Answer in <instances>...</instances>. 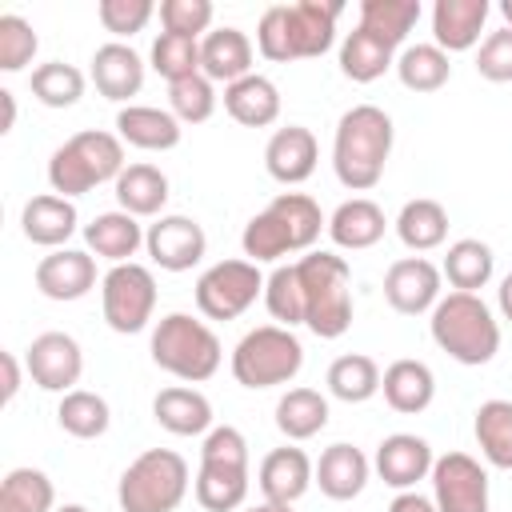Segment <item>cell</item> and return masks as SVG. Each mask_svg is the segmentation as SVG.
<instances>
[{
  "mask_svg": "<svg viewBox=\"0 0 512 512\" xmlns=\"http://www.w3.org/2000/svg\"><path fill=\"white\" fill-rule=\"evenodd\" d=\"M248 512H292V504H272V500H264V504H256V508H248Z\"/></svg>",
  "mask_w": 512,
  "mask_h": 512,
  "instance_id": "56",
  "label": "cell"
},
{
  "mask_svg": "<svg viewBox=\"0 0 512 512\" xmlns=\"http://www.w3.org/2000/svg\"><path fill=\"white\" fill-rule=\"evenodd\" d=\"M116 200L128 216H156L168 204V176L156 164H128L116 176Z\"/></svg>",
  "mask_w": 512,
  "mask_h": 512,
  "instance_id": "30",
  "label": "cell"
},
{
  "mask_svg": "<svg viewBox=\"0 0 512 512\" xmlns=\"http://www.w3.org/2000/svg\"><path fill=\"white\" fill-rule=\"evenodd\" d=\"M56 512H88L84 504H64V508H56Z\"/></svg>",
  "mask_w": 512,
  "mask_h": 512,
  "instance_id": "58",
  "label": "cell"
},
{
  "mask_svg": "<svg viewBox=\"0 0 512 512\" xmlns=\"http://www.w3.org/2000/svg\"><path fill=\"white\" fill-rule=\"evenodd\" d=\"M380 388H384V400L392 412H404V416H416L432 404L436 396V376L424 360H392L380 376Z\"/></svg>",
  "mask_w": 512,
  "mask_h": 512,
  "instance_id": "24",
  "label": "cell"
},
{
  "mask_svg": "<svg viewBox=\"0 0 512 512\" xmlns=\"http://www.w3.org/2000/svg\"><path fill=\"white\" fill-rule=\"evenodd\" d=\"M124 168H128V164H124V144H120V136L88 128V132L68 136V140L52 152V160H48V184H52L56 196L72 200V196H84L88 188H96V184H104V180H116Z\"/></svg>",
  "mask_w": 512,
  "mask_h": 512,
  "instance_id": "5",
  "label": "cell"
},
{
  "mask_svg": "<svg viewBox=\"0 0 512 512\" xmlns=\"http://www.w3.org/2000/svg\"><path fill=\"white\" fill-rule=\"evenodd\" d=\"M188 496V460L172 448L140 452L116 488L124 512H176Z\"/></svg>",
  "mask_w": 512,
  "mask_h": 512,
  "instance_id": "7",
  "label": "cell"
},
{
  "mask_svg": "<svg viewBox=\"0 0 512 512\" xmlns=\"http://www.w3.org/2000/svg\"><path fill=\"white\" fill-rule=\"evenodd\" d=\"M152 416H156V424L168 428L172 436H200V432H212V404H208V396L196 392V388H184V384H172V388L156 392Z\"/></svg>",
  "mask_w": 512,
  "mask_h": 512,
  "instance_id": "25",
  "label": "cell"
},
{
  "mask_svg": "<svg viewBox=\"0 0 512 512\" xmlns=\"http://www.w3.org/2000/svg\"><path fill=\"white\" fill-rule=\"evenodd\" d=\"M396 236L404 240V248L412 252H428V248H440L444 236H448V212L440 200H428V196H416L400 208L396 216Z\"/></svg>",
  "mask_w": 512,
  "mask_h": 512,
  "instance_id": "33",
  "label": "cell"
},
{
  "mask_svg": "<svg viewBox=\"0 0 512 512\" xmlns=\"http://www.w3.org/2000/svg\"><path fill=\"white\" fill-rule=\"evenodd\" d=\"M0 104H4V128L0 132H12V124H16V100H12L8 88H0Z\"/></svg>",
  "mask_w": 512,
  "mask_h": 512,
  "instance_id": "55",
  "label": "cell"
},
{
  "mask_svg": "<svg viewBox=\"0 0 512 512\" xmlns=\"http://www.w3.org/2000/svg\"><path fill=\"white\" fill-rule=\"evenodd\" d=\"M196 500L204 512H236L248 500V440L240 428L220 424L204 436Z\"/></svg>",
  "mask_w": 512,
  "mask_h": 512,
  "instance_id": "6",
  "label": "cell"
},
{
  "mask_svg": "<svg viewBox=\"0 0 512 512\" xmlns=\"http://www.w3.org/2000/svg\"><path fill=\"white\" fill-rule=\"evenodd\" d=\"M156 4L152 0H100L96 4V16L104 24V32L112 36H136L144 32V24L152 20Z\"/></svg>",
  "mask_w": 512,
  "mask_h": 512,
  "instance_id": "49",
  "label": "cell"
},
{
  "mask_svg": "<svg viewBox=\"0 0 512 512\" xmlns=\"http://www.w3.org/2000/svg\"><path fill=\"white\" fill-rule=\"evenodd\" d=\"M264 292V276L252 260H220L196 280V308L208 320H236L244 316L256 296Z\"/></svg>",
  "mask_w": 512,
  "mask_h": 512,
  "instance_id": "11",
  "label": "cell"
},
{
  "mask_svg": "<svg viewBox=\"0 0 512 512\" xmlns=\"http://www.w3.org/2000/svg\"><path fill=\"white\" fill-rule=\"evenodd\" d=\"M36 48H40V40H36L32 24L16 12H4L0 16V68L4 72H24L32 64Z\"/></svg>",
  "mask_w": 512,
  "mask_h": 512,
  "instance_id": "48",
  "label": "cell"
},
{
  "mask_svg": "<svg viewBox=\"0 0 512 512\" xmlns=\"http://www.w3.org/2000/svg\"><path fill=\"white\" fill-rule=\"evenodd\" d=\"M152 68L176 84V80H188L200 72V40L192 36H176V32H160L152 40Z\"/></svg>",
  "mask_w": 512,
  "mask_h": 512,
  "instance_id": "44",
  "label": "cell"
},
{
  "mask_svg": "<svg viewBox=\"0 0 512 512\" xmlns=\"http://www.w3.org/2000/svg\"><path fill=\"white\" fill-rule=\"evenodd\" d=\"M212 0H164L160 4V24H164V32H176V36H200V32H208V24H212Z\"/></svg>",
  "mask_w": 512,
  "mask_h": 512,
  "instance_id": "50",
  "label": "cell"
},
{
  "mask_svg": "<svg viewBox=\"0 0 512 512\" xmlns=\"http://www.w3.org/2000/svg\"><path fill=\"white\" fill-rule=\"evenodd\" d=\"M56 488L40 468H12L0 484V512H56Z\"/></svg>",
  "mask_w": 512,
  "mask_h": 512,
  "instance_id": "42",
  "label": "cell"
},
{
  "mask_svg": "<svg viewBox=\"0 0 512 512\" xmlns=\"http://www.w3.org/2000/svg\"><path fill=\"white\" fill-rule=\"evenodd\" d=\"M396 76L408 92H436L448 84L452 76V64H448V52L436 48V44H412L396 56Z\"/></svg>",
  "mask_w": 512,
  "mask_h": 512,
  "instance_id": "38",
  "label": "cell"
},
{
  "mask_svg": "<svg viewBox=\"0 0 512 512\" xmlns=\"http://www.w3.org/2000/svg\"><path fill=\"white\" fill-rule=\"evenodd\" d=\"M32 96L44 108H72L84 96V72L64 60H48L32 68Z\"/></svg>",
  "mask_w": 512,
  "mask_h": 512,
  "instance_id": "43",
  "label": "cell"
},
{
  "mask_svg": "<svg viewBox=\"0 0 512 512\" xmlns=\"http://www.w3.org/2000/svg\"><path fill=\"white\" fill-rule=\"evenodd\" d=\"M224 108L244 128H268L280 116V88L268 76L252 72V76H244V80L224 88Z\"/></svg>",
  "mask_w": 512,
  "mask_h": 512,
  "instance_id": "28",
  "label": "cell"
},
{
  "mask_svg": "<svg viewBox=\"0 0 512 512\" xmlns=\"http://www.w3.org/2000/svg\"><path fill=\"white\" fill-rule=\"evenodd\" d=\"M168 104H172V116L180 124H204L216 112V88L204 72H196L188 80L168 84Z\"/></svg>",
  "mask_w": 512,
  "mask_h": 512,
  "instance_id": "46",
  "label": "cell"
},
{
  "mask_svg": "<svg viewBox=\"0 0 512 512\" xmlns=\"http://www.w3.org/2000/svg\"><path fill=\"white\" fill-rule=\"evenodd\" d=\"M432 340L460 364H488L500 352V324L476 292H448L432 308Z\"/></svg>",
  "mask_w": 512,
  "mask_h": 512,
  "instance_id": "4",
  "label": "cell"
},
{
  "mask_svg": "<svg viewBox=\"0 0 512 512\" xmlns=\"http://www.w3.org/2000/svg\"><path fill=\"white\" fill-rule=\"evenodd\" d=\"M392 152V116L376 104H356L340 116L332 140V168L336 180L352 192H368L380 184L384 164Z\"/></svg>",
  "mask_w": 512,
  "mask_h": 512,
  "instance_id": "2",
  "label": "cell"
},
{
  "mask_svg": "<svg viewBox=\"0 0 512 512\" xmlns=\"http://www.w3.org/2000/svg\"><path fill=\"white\" fill-rule=\"evenodd\" d=\"M476 72L492 84H508L512 80V28H496L484 36L480 56H476Z\"/></svg>",
  "mask_w": 512,
  "mask_h": 512,
  "instance_id": "51",
  "label": "cell"
},
{
  "mask_svg": "<svg viewBox=\"0 0 512 512\" xmlns=\"http://www.w3.org/2000/svg\"><path fill=\"white\" fill-rule=\"evenodd\" d=\"M344 4L328 0H300V4H272L256 24V44L268 60H312L324 56L336 40V20Z\"/></svg>",
  "mask_w": 512,
  "mask_h": 512,
  "instance_id": "1",
  "label": "cell"
},
{
  "mask_svg": "<svg viewBox=\"0 0 512 512\" xmlns=\"http://www.w3.org/2000/svg\"><path fill=\"white\" fill-rule=\"evenodd\" d=\"M24 368L44 392H72V384L84 372V352L68 332H40L28 344Z\"/></svg>",
  "mask_w": 512,
  "mask_h": 512,
  "instance_id": "13",
  "label": "cell"
},
{
  "mask_svg": "<svg viewBox=\"0 0 512 512\" xmlns=\"http://www.w3.org/2000/svg\"><path fill=\"white\" fill-rule=\"evenodd\" d=\"M268 212L280 220V228H284L292 252H308V248L320 240V228H328L320 204H316L312 196H304V192H280V196L268 204Z\"/></svg>",
  "mask_w": 512,
  "mask_h": 512,
  "instance_id": "32",
  "label": "cell"
},
{
  "mask_svg": "<svg viewBox=\"0 0 512 512\" xmlns=\"http://www.w3.org/2000/svg\"><path fill=\"white\" fill-rule=\"evenodd\" d=\"M144 248L152 256V264H160L164 272H188L192 264L204 260L208 236L192 216H160L144 232Z\"/></svg>",
  "mask_w": 512,
  "mask_h": 512,
  "instance_id": "14",
  "label": "cell"
},
{
  "mask_svg": "<svg viewBox=\"0 0 512 512\" xmlns=\"http://www.w3.org/2000/svg\"><path fill=\"white\" fill-rule=\"evenodd\" d=\"M240 244H244V256H248L252 264H260V260H280V256H288V252H292V244H288V236H284L280 220H276L268 208H264V212H256V216L244 224Z\"/></svg>",
  "mask_w": 512,
  "mask_h": 512,
  "instance_id": "47",
  "label": "cell"
},
{
  "mask_svg": "<svg viewBox=\"0 0 512 512\" xmlns=\"http://www.w3.org/2000/svg\"><path fill=\"white\" fill-rule=\"evenodd\" d=\"M304 288V324L320 340H336L352 328V268L336 252H308L296 260Z\"/></svg>",
  "mask_w": 512,
  "mask_h": 512,
  "instance_id": "3",
  "label": "cell"
},
{
  "mask_svg": "<svg viewBox=\"0 0 512 512\" xmlns=\"http://www.w3.org/2000/svg\"><path fill=\"white\" fill-rule=\"evenodd\" d=\"M116 132L124 144L132 148H144V152H168L180 144V120L164 108H152V104H128L116 112Z\"/></svg>",
  "mask_w": 512,
  "mask_h": 512,
  "instance_id": "22",
  "label": "cell"
},
{
  "mask_svg": "<svg viewBox=\"0 0 512 512\" xmlns=\"http://www.w3.org/2000/svg\"><path fill=\"white\" fill-rule=\"evenodd\" d=\"M496 304H500V312H504V320L512 324V272L500 280V288H496Z\"/></svg>",
  "mask_w": 512,
  "mask_h": 512,
  "instance_id": "54",
  "label": "cell"
},
{
  "mask_svg": "<svg viewBox=\"0 0 512 512\" xmlns=\"http://www.w3.org/2000/svg\"><path fill=\"white\" fill-rule=\"evenodd\" d=\"M0 364H4V404H12L20 392V364L12 352H0Z\"/></svg>",
  "mask_w": 512,
  "mask_h": 512,
  "instance_id": "53",
  "label": "cell"
},
{
  "mask_svg": "<svg viewBox=\"0 0 512 512\" xmlns=\"http://www.w3.org/2000/svg\"><path fill=\"white\" fill-rule=\"evenodd\" d=\"M440 268L424 256H404L384 272V300L400 316H420L440 300Z\"/></svg>",
  "mask_w": 512,
  "mask_h": 512,
  "instance_id": "15",
  "label": "cell"
},
{
  "mask_svg": "<svg viewBox=\"0 0 512 512\" xmlns=\"http://www.w3.org/2000/svg\"><path fill=\"white\" fill-rule=\"evenodd\" d=\"M76 204L56 196V192H44V196H32L20 212V228L32 244L40 248H60L72 232H76Z\"/></svg>",
  "mask_w": 512,
  "mask_h": 512,
  "instance_id": "26",
  "label": "cell"
},
{
  "mask_svg": "<svg viewBox=\"0 0 512 512\" xmlns=\"http://www.w3.org/2000/svg\"><path fill=\"white\" fill-rule=\"evenodd\" d=\"M328 424V400L316 388H288L276 404V428L288 440H312Z\"/></svg>",
  "mask_w": 512,
  "mask_h": 512,
  "instance_id": "35",
  "label": "cell"
},
{
  "mask_svg": "<svg viewBox=\"0 0 512 512\" xmlns=\"http://www.w3.org/2000/svg\"><path fill=\"white\" fill-rule=\"evenodd\" d=\"M316 160H320V148H316V136L304 124L276 128L268 148H264V168L280 184H304L316 172Z\"/></svg>",
  "mask_w": 512,
  "mask_h": 512,
  "instance_id": "17",
  "label": "cell"
},
{
  "mask_svg": "<svg viewBox=\"0 0 512 512\" xmlns=\"http://www.w3.org/2000/svg\"><path fill=\"white\" fill-rule=\"evenodd\" d=\"M316 484L328 500H352L364 492L368 484V456L356 444H332L324 448L320 464H316Z\"/></svg>",
  "mask_w": 512,
  "mask_h": 512,
  "instance_id": "29",
  "label": "cell"
},
{
  "mask_svg": "<svg viewBox=\"0 0 512 512\" xmlns=\"http://www.w3.org/2000/svg\"><path fill=\"white\" fill-rule=\"evenodd\" d=\"M488 20V0H436L432 4V36L444 52H464L480 40Z\"/></svg>",
  "mask_w": 512,
  "mask_h": 512,
  "instance_id": "23",
  "label": "cell"
},
{
  "mask_svg": "<svg viewBox=\"0 0 512 512\" xmlns=\"http://www.w3.org/2000/svg\"><path fill=\"white\" fill-rule=\"evenodd\" d=\"M388 512H436V500H428V496H420V492H400L392 504H388Z\"/></svg>",
  "mask_w": 512,
  "mask_h": 512,
  "instance_id": "52",
  "label": "cell"
},
{
  "mask_svg": "<svg viewBox=\"0 0 512 512\" xmlns=\"http://www.w3.org/2000/svg\"><path fill=\"white\" fill-rule=\"evenodd\" d=\"M476 444L492 468H512V400H484L476 408Z\"/></svg>",
  "mask_w": 512,
  "mask_h": 512,
  "instance_id": "36",
  "label": "cell"
},
{
  "mask_svg": "<svg viewBox=\"0 0 512 512\" xmlns=\"http://www.w3.org/2000/svg\"><path fill=\"white\" fill-rule=\"evenodd\" d=\"M492 268H496V256H492V248L484 244V240H456L452 248H448V256H444V276H448V284L456 288V292H476V288H484L488 280H492Z\"/></svg>",
  "mask_w": 512,
  "mask_h": 512,
  "instance_id": "39",
  "label": "cell"
},
{
  "mask_svg": "<svg viewBox=\"0 0 512 512\" xmlns=\"http://www.w3.org/2000/svg\"><path fill=\"white\" fill-rule=\"evenodd\" d=\"M92 84L104 100L124 104L128 96H136L144 88V60L120 40L100 44L96 56H92Z\"/></svg>",
  "mask_w": 512,
  "mask_h": 512,
  "instance_id": "20",
  "label": "cell"
},
{
  "mask_svg": "<svg viewBox=\"0 0 512 512\" xmlns=\"http://www.w3.org/2000/svg\"><path fill=\"white\" fill-rule=\"evenodd\" d=\"M84 240L96 256L112 264H128V256H136V248L144 244V232L128 212H100L92 216V224H84Z\"/></svg>",
  "mask_w": 512,
  "mask_h": 512,
  "instance_id": "31",
  "label": "cell"
},
{
  "mask_svg": "<svg viewBox=\"0 0 512 512\" xmlns=\"http://www.w3.org/2000/svg\"><path fill=\"white\" fill-rule=\"evenodd\" d=\"M392 64H396V60H392V48L380 44L376 36H368L364 28L348 32L344 44H340V72H344L348 80H356V84H372V80H380Z\"/></svg>",
  "mask_w": 512,
  "mask_h": 512,
  "instance_id": "40",
  "label": "cell"
},
{
  "mask_svg": "<svg viewBox=\"0 0 512 512\" xmlns=\"http://www.w3.org/2000/svg\"><path fill=\"white\" fill-rule=\"evenodd\" d=\"M304 368V344L292 336V328L260 324L232 348V376L244 388H276L296 380Z\"/></svg>",
  "mask_w": 512,
  "mask_h": 512,
  "instance_id": "9",
  "label": "cell"
},
{
  "mask_svg": "<svg viewBox=\"0 0 512 512\" xmlns=\"http://www.w3.org/2000/svg\"><path fill=\"white\" fill-rule=\"evenodd\" d=\"M416 20H420V0H364L356 28H364L368 36H376L396 52Z\"/></svg>",
  "mask_w": 512,
  "mask_h": 512,
  "instance_id": "34",
  "label": "cell"
},
{
  "mask_svg": "<svg viewBox=\"0 0 512 512\" xmlns=\"http://www.w3.org/2000/svg\"><path fill=\"white\" fill-rule=\"evenodd\" d=\"M316 480V468L308 460L304 448H272L264 460H260V472H256V484L264 492V500L272 504H296L308 484Z\"/></svg>",
  "mask_w": 512,
  "mask_h": 512,
  "instance_id": "18",
  "label": "cell"
},
{
  "mask_svg": "<svg viewBox=\"0 0 512 512\" xmlns=\"http://www.w3.org/2000/svg\"><path fill=\"white\" fill-rule=\"evenodd\" d=\"M220 340L204 320H192L188 312H168L152 332V360L176 380L200 384L216 376L220 368Z\"/></svg>",
  "mask_w": 512,
  "mask_h": 512,
  "instance_id": "8",
  "label": "cell"
},
{
  "mask_svg": "<svg viewBox=\"0 0 512 512\" xmlns=\"http://www.w3.org/2000/svg\"><path fill=\"white\" fill-rule=\"evenodd\" d=\"M36 288L48 300H80L96 288V260L76 248H56L36 264Z\"/></svg>",
  "mask_w": 512,
  "mask_h": 512,
  "instance_id": "19",
  "label": "cell"
},
{
  "mask_svg": "<svg viewBox=\"0 0 512 512\" xmlns=\"http://www.w3.org/2000/svg\"><path fill=\"white\" fill-rule=\"evenodd\" d=\"M100 308L112 332L120 336L140 332L156 312V276L136 260L112 264L108 276L100 280Z\"/></svg>",
  "mask_w": 512,
  "mask_h": 512,
  "instance_id": "10",
  "label": "cell"
},
{
  "mask_svg": "<svg viewBox=\"0 0 512 512\" xmlns=\"http://www.w3.org/2000/svg\"><path fill=\"white\" fill-rule=\"evenodd\" d=\"M432 464H436V456H432L428 440L424 436H412V432H392L376 448V472H380V480L392 484V488H400V492H408L424 476H432Z\"/></svg>",
  "mask_w": 512,
  "mask_h": 512,
  "instance_id": "16",
  "label": "cell"
},
{
  "mask_svg": "<svg viewBox=\"0 0 512 512\" xmlns=\"http://www.w3.org/2000/svg\"><path fill=\"white\" fill-rule=\"evenodd\" d=\"M436 512H488V472L468 452H448L432 464Z\"/></svg>",
  "mask_w": 512,
  "mask_h": 512,
  "instance_id": "12",
  "label": "cell"
},
{
  "mask_svg": "<svg viewBox=\"0 0 512 512\" xmlns=\"http://www.w3.org/2000/svg\"><path fill=\"white\" fill-rule=\"evenodd\" d=\"M200 72L216 84L224 80L236 84L244 76H252V40L240 32V28H216L200 40Z\"/></svg>",
  "mask_w": 512,
  "mask_h": 512,
  "instance_id": "21",
  "label": "cell"
},
{
  "mask_svg": "<svg viewBox=\"0 0 512 512\" xmlns=\"http://www.w3.org/2000/svg\"><path fill=\"white\" fill-rule=\"evenodd\" d=\"M500 16L508 20V28H512V0H500Z\"/></svg>",
  "mask_w": 512,
  "mask_h": 512,
  "instance_id": "57",
  "label": "cell"
},
{
  "mask_svg": "<svg viewBox=\"0 0 512 512\" xmlns=\"http://www.w3.org/2000/svg\"><path fill=\"white\" fill-rule=\"evenodd\" d=\"M264 304H268L272 320H280V328L304 324V288H300L296 264H280V268L264 280Z\"/></svg>",
  "mask_w": 512,
  "mask_h": 512,
  "instance_id": "45",
  "label": "cell"
},
{
  "mask_svg": "<svg viewBox=\"0 0 512 512\" xmlns=\"http://www.w3.org/2000/svg\"><path fill=\"white\" fill-rule=\"evenodd\" d=\"M328 392L344 404H364L380 392V368L372 356H360V352H348V356H336L328 364Z\"/></svg>",
  "mask_w": 512,
  "mask_h": 512,
  "instance_id": "37",
  "label": "cell"
},
{
  "mask_svg": "<svg viewBox=\"0 0 512 512\" xmlns=\"http://www.w3.org/2000/svg\"><path fill=\"white\" fill-rule=\"evenodd\" d=\"M388 220H384V208L368 196H352L344 200L332 220H328V236L336 248H348V252H360V248H372L380 236H384Z\"/></svg>",
  "mask_w": 512,
  "mask_h": 512,
  "instance_id": "27",
  "label": "cell"
},
{
  "mask_svg": "<svg viewBox=\"0 0 512 512\" xmlns=\"http://www.w3.org/2000/svg\"><path fill=\"white\" fill-rule=\"evenodd\" d=\"M56 420H60V428H64L68 436H76V440H96V436L108 432L112 412H108V400H104V396H96V392H88V388H72V392H64V400H60V408H56Z\"/></svg>",
  "mask_w": 512,
  "mask_h": 512,
  "instance_id": "41",
  "label": "cell"
}]
</instances>
